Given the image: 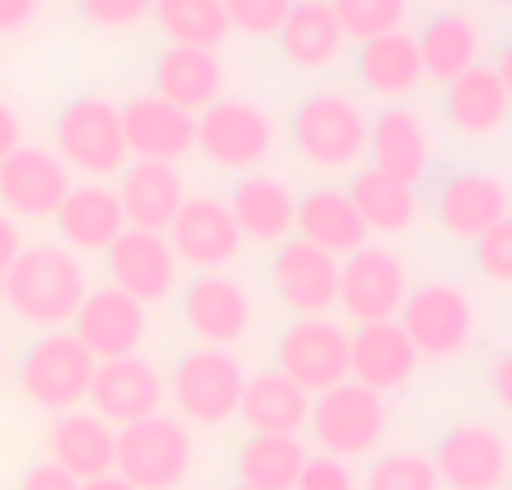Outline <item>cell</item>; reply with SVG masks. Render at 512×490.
I'll return each instance as SVG.
<instances>
[{"label":"cell","mask_w":512,"mask_h":490,"mask_svg":"<svg viewBox=\"0 0 512 490\" xmlns=\"http://www.w3.org/2000/svg\"><path fill=\"white\" fill-rule=\"evenodd\" d=\"M104 270H108V288L126 293L140 306H153L162 297H171L180 261L171 252L167 234H149V230H131L126 225L113 239V248L104 252Z\"/></svg>","instance_id":"cell-16"},{"label":"cell","mask_w":512,"mask_h":490,"mask_svg":"<svg viewBox=\"0 0 512 490\" xmlns=\"http://www.w3.org/2000/svg\"><path fill=\"white\" fill-rule=\"evenodd\" d=\"M86 401H90V414H99L113 432H122L131 423L162 414V405H167V378L144 356L99 360Z\"/></svg>","instance_id":"cell-14"},{"label":"cell","mask_w":512,"mask_h":490,"mask_svg":"<svg viewBox=\"0 0 512 490\" xmlns=\"http://www.w3.org/2000/svg\"><path fill=\"white\" fill-rule=\"evenodd\" d=\"M45 0H0V36H18L41 18Z\"/></svg>","instance_id":"cell-44"},{"label":"cell","mask_w":512,"mask_h":490,"mask_svg":"<svg viewBox=\"0 0 512 490\" xmlns=\"http://www.w3.org/2000/svg\"><path fill=\"white\" fill-rule=\"evenodd\" d=\"M351 41H346L337 14L328 0H297L288 23L279 27V54L301 72H328L346 59Z\"/></svg>","instance_id":"cell-30"},{"label":"cell","mask_w":512,"mask_h":490,"mask_svg":"<svg viewBox=\"0 0 512 490\" xmlns=\"http://www.w3.org/2000/svg\"><path fill=\"white\" fill-rule=\"evenodd\" d=\"M225 90V63L216 50H189V45H167L153 63V95L176 104L180 113H203Z\"/></svg>","instance_id":"cell-26"},{"label":"cell","mask_w":512,"mask_h":490,"mask_svg":"<svg viewBox=\"0 0 512 490\" xmlns=\"http://www.w3.org/2000/svg\"><path fill=\"white\" fill-rule=\"evenodd\" d=\"M0 306H5V279H0Z\"/></svg>","instance_id":"cell-52"},{"label":"cell","mask_w":512,"mask_h":490,"mask_svg":"<svg viewBox=\"0 0 512 490\" xmlns=\"http://www.w3.org/2000/svg\"><path fill=\"white\" fill-rule=\"evenodd\" d=\"M72 189V171L45 144H18L0 158V212L9 221H54Z\"/></svg>","instance_id":"cell-13"},{"label":"cell","mask_w":512,"mask_h":490,"mask_svg":"<svg viewBox=\"0 0 512 490\" xmlns=\"http://www.w3.org/2000/svg\"><path fill=\"white\" fill-rule=\"evenodd\" d=\"M221 5H225V18H230V32L265 41V36H279V27L288 23L297 0H221Z\"/></svg>","instance_id":"cell-40"},{"label":"cell","mask_w":512,"mask_h":490,"mask_svg":"<svg viewBox=\"0 0 512 490\" xmlns=\"http://www.w3.org/2000/svg\"><path fill=\"white\" fill-rule=\"evenodd\" d=\"M508 203L512 198H508L504 180L486 176V171H454V176H445L436 185V198H432L436 221L454 239H472V243L495 230L504 216H512Z\"/></svg>","instance_id":"cell-22"},{"label":"cell","mask_w":512,"mask_h":490,"mask_svg":"<svg viewBox=\"0 0 512 490\" xmlns=\"http://www.w3.org/2000/svg\"><path fill=\"white\" fill-rule=\"evenodd\" d=\"M490 5H499V9H512V0H490Z\"/></svg>","instance_id":"cell-51"},{"label":"cell","mask_w":512,"mask_h":490,"mask_svg":"<svg viewBox=\"0 0 512 490\" xmlns=\"http://www.w3.org/2000/svg\"><path fill=\"white\" fill-rule=\"evenodd\" d=\"M432 468L450 490H508L512 486V441L486 419L450 423L436 441Z\"/></svg>","instance_id":"cell-10"},{"label":"cell","mask_w":512,"mask_h":490,"mask_svg":"<svg viewBox=\"0 0 512 490\" xmlns=\"http://www.w3.org/2000/svg\"><path fill=\"white\" fill-rule=\"evenodd\" d=\"M418 374V356L400 324H360L351 333V383L387 396L409 387Z\"/></svg>","instance_id":"cell-29"},{"label":"cell","mask_w":512,"mask_h":490,"mask_svg":"<svg viewBox=\"0 0 512 490\" xmlns=\"http://www.w3.org/2000/svg\"><path fill=\"white\" fill-rule=\"evenodd\" d=\"M360 490H441V477L432 468V455L418 450H387L360 477Z\"/></svg>","instance_id":"cell-38"},{"label":"cell","mask_w":512,"mask_h":490,"mask_svg":"<svg viewBox=\"0 0 512 490\" xmlns=\"http://www.w3.org/2000/svg\"><path fill=\"white\" fill-rule=\"evenodd\" d=\"M18 144H23V117H18L14 104L0 99V158H9Z\"/></svg>","instance_id":"cell-47"},{"label":"cell","mask_w":512,"mask_h":490,"mask_svg":"<svg viewBox=\"0 0 512 490\" xmlns=\"http://www.w3.org/2000/svg\"><path fill=\"white\" fill-rule=\"evenodd\" d=\"M72 338L99 360H122V356H140L149 320H144V306L131 302L117 288H90L86 302H81L77 320H72Z\"/></svg>","instance_id":"cell-20"},{"label":"cell","mask_w":512,"mask_h":490,"mask_svg":"<svg viewBox=\"0 0 512 490\" xmlns=\"http://www.w3.org/2000/svg\"><path fill=\"white\" fill-rule=\"evenodd\" d=\"M418 41V59H423V77L432 81H454L463 72H472L481 63V23L463 9H445V14H432L423 23Z\"/></svg>","instance_id":"cell-32"},{"label":"cell","mask_w":512,"mask_h":490,"mask_svg":"<svg viewBox=\"0 0 512 490\" xmlns=\"http://www.w3.org/2000/svg\"><path fill=\"white\" fill-rule=\"evenodd\" d=\"M337 275H342V261L306 239H283L270 261L274 293L297 320H315V315H328V306H337Z\"/></svg>","instance_id":"cell-17"},{"label":"cell","mask_w":512,"mask_h":490,"mask_svg":"<svg viewBox=\"0 0 512 490\" xmlns=\"http://www.w3.org/2000/svg\"><path fill=\"white\" fill-rule=\"evenodd\" d=\"M274 369H279L283 378H292L306 396L328 392V387L351 378V333H342V324H333L328 315L292 320L288 329L279 333Z\"/></svg>","instance_id":"cell-11"},{"label":"cell","mask_w":512,"mask_h":490,"mask_svg":"<svg viewBox=\"0 0 512 490\" xmlns=\"http://www.w3.org/2000/svg\"><path fill=\"white\" fill-rule=\"evenodd\" d=\"M243 360L230 347H194L176 360L167 378V401L194 428H225L239 419L243 401Z\"/></svg>","instance_id":"cell-5"},{"label":"cell","mask_w":512,"mask_h":490,"mask_svg":"<svg viewBox=\"0 0 512 490\" xmlns=\"http://www.w3.org/2000/svg\"><path fill=\"white\" fill-rule=\"evenodd\" d=\"M86 266L63 243H23L5 275V306L36 333L72 329L86 302Z\"/></svg>","instance_id":"cell-1"},{"label":"cell","mask_w":512,"mask_h":490,"mask_svg":"<svg viewBox=\"0 0 512 490\" xmlns=\"http://www.w3.org/2000/svg\"><path fill=\"white\" fill-rule=\"evenodd\" d=\"M297 490H360L355 473L333 455H310L297 477Z\"/></svg>","instance_id":"cell-43"},{"label":"cell","mask_w":512,"mask_h":490,"mask_svg":"<svg viewBox=\"0 0 512 490\" xmlns=\"http://www.w3.org/2000/svg\"><path fill=\"white\" fill-rule=\"evenodd\" d=\"M288 140L315 171H355L369 158V113L342 90H315L292 108Z\"/></svg>","instance_id":"cell-2"},{"label":"cell","mask_w":512,"mask_h":490,"mask_svg":"<svg viewBox=\"0 0 512 490\" xmlns=\"http://www.w3.org/2000/svg\"><path fill=\"white\" fill-rule=\"evenodd\" d=\"M369 158L373 171L414 189L436 158L427 113H418L414 104H387L378 117H369Z\"/></svg>","instance_id":"cell-18"},{"label":"cell","mask_w":512,"mask_h":490,"mask_svg":"<svg viewBox=\"0 0 512 490\" xmlns=\"http://www.w3.org/2000/svg\"><path fill=\"white\" fill-rule=\"evenodd\" d=\"M346 198L355 203L364 230H373V234H405V230H414V221H418L414 189L391 180V176H382V171H373V167L355 171Z\"/></svg>","instance_id":"cell-35"},{"label":"cell","mask_w":512,"mask_h":490,"mask_svg":"<svg viewBox=\"0 0 512 490\" xmlns=\"http://www.w3.org/2000/svg\"><path fill=\"white\" fill-rule=\"evenodd\" d=\"M113 446L117 432L90 410L54 414V423L45 428V459L63 468L72 482H95L113 473Z\"/></svg>","instance_id":"cell-24"},{"label":"cell","mask_w":512,"mask_h":490,"mask_svg":"<svg viewBox=\"0 0 512 490\" xmlns=\"http://www.w3.org/2000/svg\"><path fill=\"white\" fill-rule=\"evenodd\" d=\"M54 153L68 171L77 176L104 180L126 171V135H122V104H113L108 95H77L59 108L54 117Z\"/></svg>","instance_id":"cell-3"},{"label":"cell","mask_w":512,"mask_h":490,"mask_svg":"<svg viewBox=\"0 0 512 490\" xmlns=\"http://www.w3.org/2000/svg\"><path fill=\"white\" fill-rule=\"evenodd\" d=\"M400 333L409 338L418 360H432V365L463 360L477 342V302L468 297V288L445 284V279L423 284L400 306Z\"/></svg>","instance_id":"cell-6"},{"label":"cell","mask_w":512,"mask_h":490,"mask_svg":"<svg viewBox=\"0 0 512 490\" xmlns=\"http://www.w3.org/2000/svg\"><path fill=\"white\" fill-rule=\"evenodd\" d=\"M239 419L252 437H297L310 419V396L279 369H265L243 383Z\"/></svg>","instance_id":"cell-33"},{"label":"cell","mask_w":512,"mask_h":490,"mask_svg":"<svg viewBox=\"0 0 512 490\" xmlns=\"http://www.w3.org/2000/svg\"><path fill=\"white\" fill-rule=\"evenodd\" d=\"M18 248H23V234H18V225L9 221L5 212H0V279L9 275V261L18 257Z\"/></svg>","instance_id":"cell-48"},{"label":"cell","mask_w":512,"mask_h":490,"mask_svg":"<svg viewBox=\"0 0 512 490\" xmlns=\"http://www.w3.org/2000/svg\"><path fill=\"white\" fill-rule=\"evenodd\" d=\"M18 490H81V482H72L63 468H54L50 459L32 464L23 477H18Z\"/></svg>","instance_id":"cell-45"},{"label":"cell","mask_w":512,"mask_h":490,"mask_svg":"<svg viewBox=\"0 0 512 490\" xmlns=\"http://www.w3.org/2000/svg\"><path fill=\"white\" fill-rule=\"evenodd\" d=\"M495 77L504 81V90H508V104H512V36L504 41V50H499V59H495Z\"/></svg>","instance_id":"cell-49"},{"label":"cell","mask_w":512,"mask_h":490,"mask_svg":"<svg viewBox=\"0 0 512 490\" xmlns=\"http://www.w3.org/2000/svg\"><path fill=\"white\" fill-rule=\"evenodd\" d=\"M194 149L234 176H256L279 153V122L252 99H216L194 117Z\"/></svg>","instance_id":"cell-7"},{"label":"cell","mask_w":512,"mask_h":490,"mask_svg":"<svg viewBox=\"0 0 512 490\" xmlns=\"http://www.w3.org/2000/svg\"><path fill=\"white\" fill-rule=\"evenodd\" d=\"M167 243L180 266H194L198 275L221 270L225 261L239 257L243 234L230 216V203L216 194H194L180 203L176 221L167 225Z\"/></svg>","instance_id":"cell-15"},{"label":"cell","mask_w":512,"mask_h":490,"mask_svg":"<svg viewBox=\"0 0 512 490\" xmlns=\"http://www.w3.org/2000/svg\"><path fill=\"white\" fill-rule=\"evenodd\" d=\"M405 297H409V270L396 252L364 243L360 252H351L342 261L337 302L355 324H396Z\"/></svg>","instance_id":"cell-12"},{"label":"cell","mask_w":512,"mask_h":490,"mask_svg":"<svg viewBox=\"0 0 512 490\" xmlns=\"http://www.w3.org/2000/svg\"><path fill=\"white\" fill-rule=\"evenodd\" d=\"M153 23L171 45H189V50H216L230 36L221 0H153Z\"/></svg>","instance_id":"cell-37"},{"label":"cell","mask_w":512,"mask_h":490,"mask_svg":"<svg viewBox=\"0 0 512 490\" xmlns=\"http://www.w3.org/2000/svg\"><path fill=\"white\" fill-rule=\"evenodd\" d=\"M297 239L324 248L328 257H351V252L364 248L369 230H364L355 203L346 198V189L319 185L306 198H297Z\"/></svg>","instance_id":"cell-34"},{"label":"cell","mask_w":512,"mask_h":490,"mask_svg":"<svg viewBox=\"0 0 512 490\" xmlns=\"http://www.w3.org/2000/svg\"><path fill=\"white\" fill-rule=\"evenodd\" d=\"M90 378H95V356L68 329L36 333L14 365V383L23 401L45 414L81 410L90 396Z\"/></svg>","instance_id":"cell-4"},{"label":"cell","mask_w":512,"mask_h":490,"mask_svg":"<svg viewBox=\"0 0 512 490\" xmlns=\"http://www.w3.org/2000/svg\"><path fill=\"white\" fill-rule=\"evenodd\" d=\"M234 490H243V486H234Z\"/></svg>","instance_id":"cell-53"},{"label":"cell","mask_w":512,"mask_h":490,"mask_svg":"<svg viewBox=\"0 0 512 490\" xmlns=\"http://www.w3.org/2000/svg\"><path fill=\"white\" fill-rule=\"evenodd\" d=\"M306 428L324 455L351 464V459H364L382 446V437H387V405H382L378 392L346 378V383L310 396Z\"/></svg>","instance_id":"cell-9"},{"label":"cell","mask_w":512,"mask_h":490,"mask_svg":"<svg viewBox=\"0 0 512 490\" xmlns=\"http://www.w3.org/2000/svg\"><path fill=\"white\" fill-rule=\"evenodd\" d=\"M77 14L95 32H135L153 18V0H77Z\"/></svg>","instance_id":"cell-41"},{"label":"cell","mask_w":512,"mask_h":490,"mask_svg":"<svg viewBox=\"0 0 512 490\" xmlns=\"http://www.w3.org/2000/svg\"><path fill=\"white\" fill-rule=\"evenodd\" d=\"M512 104L504 81L495 77V68H472L463 77L445 81V122L463 135V140H486V135H499L508 122Z\"/></svg>","instance_id":"cell-31"},{"label":"cell","mask_w":512,"mask_h":490,"mask_svg":"<svg viewBox=\"0 0 512 490\" xmlns=\"http://www.w3.org/2000/svg\"><path fill=\"white\" fill-rule=\"evenodd\" d=\"M54 230H59V243L72 252V257H104L113 248V239L126 230L122 203H117V189L108 185H72L63 207L54 212Z\"/></svg>","instance_id":"cell-23"},{"label":"cell","mask_w":512,"mask_h":490,"mask_svg":"<svg viewBox=\"0 0 512 490\" xmlns=\"http://www.w3.org/2000/svg\"><path fill=\"white\" fill-rule=\"evenodd\" d=\"M490 392H495V405L504 414H512V351L495 360V369H490Z\"/></svg>","instance_id":"cell-46"},{"label":"cell","mask_w":512,"mask_h":490,"mask_svg":"<svg viewBox=\"0 0 512 490\" xmlns=\"http://www.w3.org/2000/svg\"><path fill=\"white\" fill-rule=\"evenodd\" d=\"M355 77L382 104H405L423 86V59H418V41L409 32H387L360 41L355 50Z\"/></svg>","instance_id":"cell-28"},{"label":"cell","mask_w":512,"mask_h":490,"mask_svg":"<svg viewBox=\"0 0 512 490\" xmlns=\"http://www.w3.org/2000/svg\"><path fill=\"white\" fill-rule=\"evenodd\" d=\"M225 203H230L239 234L248 243H261V248H270V243L279 248L297 230V198H292V189L279 176H265V171L239 176V185L230 189Z\"/></svg>","instance_id":"cell-27"},{"label":"cell","mask_w":512,"mask_h":490,"mask_svg":"<svg viewBox=\"0 0 512 490\" xmlns=\"http://www.w3.org/2000/svg\"><path fill=\"white\" fill-rule=\"evenodd\" d=\"M122 135H126V153L140 162H171L194 153V117L180 113L176 104L149 95H131L122 104Z\"/></svg>","instance_id":"cell-21"},{"label":"cell","mask_w":512,"mask_h":490,"mask_svg":"<svg viewBox=\"0 0 512 490\" xmlns=\"http://www.w3.org/2000/svg\"><path fill=\"white\" fill-rule=\"evenodd\" d=\"M81 490H135V486H126L117 473H108V477H95V482H81Z\"/></svg>","instance_id":"cell-50"},{"label":"cell","mask_w":512,"mask_h":490,"mask_svg":"<svg viewBox=\"0 0 512 490\" xmlns=\"http://www.w3.org/2000/svg\"><path fill=\"white\" fill-rule=\"evenodd\" d=\"M328 9L337 14L346 41H373V36L400 32L409 0H328Z\"/></svg>","instance_id":"cell-39"},{"label":"cell","mask_w":512,"mask_h":490,"mask_svg":"<svg viewBox=\"0 0 512 490\" xmlns=\"http://www.w3.org/2000/svg\"><path fill=\"white\" fill-rule=\"evenodd\" d=\"M477 270L490 284L512 288V216H504L495 230L477 239Z\"/></svg>","instance_id":"cell-42"},{"label":"cell","mask_w":512,"mask_h":490,"mask_svg":"<svg viewBox=\"0 0 512 490\" xmlns=\"http://www.w3.org/2000/svg\"><path fill=\"white\" fill-rule=\"evenodd\" d=\"M508 490H512V486H508Z\"/></svg>","instance_id":"cell-54"},{"label":"cell","mask_w":512,"mask_h":490,"mask_svg":"<svg viewBox=\"0 0 512 490\" xmlns=\"http://www.w3.org/2000/svg\"><path fill=\"white\" fill-rule=\"evenodd\" d=\"M117 203L131 230L167 234V225L176 221L180 203H185V180L171 162H126V171L117 176Z\"/></svg>","instance_id":"cell-25"},{"label":"cell","mask_w":512,"mask_h":490,"mask_svg":"<svg viewBox=\"0 0 512 490\" xmlns=\"http://www.w3.org/2000/svg\"><path fill=\"white\" fill-rule=\"evenodd\" d=\"M194 468V437L180 419L153 414L117 432L113 473L135 490H176Z\"/></svg>","instance_id":"cell-8"},{"label":"cell","mask_w":512,"mask_h":490,"mask_svg":"<svg viewBox=\"0 0 512 490\" xmlns=\"http://www.w3.org/2000/svg\"><path fill=\"white\" fill-rule=\"evenodd\" d=\"M306 446L297 437H248L239 450V486L243 490H297L306 468Z\"/></svg>","instance_id":"cell-36"},{"label":"cell","mask_w":512,"mask_h":490,"mask_svg":"<svg viewBox=\"0 0 512 490\" xmlns=\"http://www.w3.org/2000/svg\"><path fill=\"white\" fill-rule=\"evenodd\" d=\"M180 320L203 347H234L252 324V297L239 279L207 270V275L189 279L180 293Z\"/></svg>","instance_id":"cell-19"}]
</instances>
